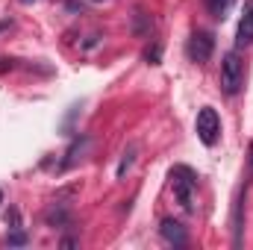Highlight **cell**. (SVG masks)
Returning <instances> with one entry per match:
<instances>
[{
	"instance_id": "12",
	"label": "cell",
	"mask_w": 253,
	"mask_h": 250,
	"mask_svg": "<svg viewBox=\"0 0 253 250\" xmlns=\"http://www.w3.org/2000/svg\"><path fill=\"white\" fill-rule=\"evenodd\" d=\"M251 165H253V147H251Z\"/></svg>"
},
{
	"instance_id": "13",
	"label": "cell",
	"mask_w": 253,
	"mask_h": 250,
	"mask_svg": "<svg viewBox=\"0 0 253 250\" xmlns=\"http://www.w3.org/2000/svg\"><path fill=\"white\" fill-rule=\"evenodd\" d=\"M0 203H3V191H0Z\"/></svg>"
},
{
	"instance_id": "1",
	"label": "cell",
	"mask_w": 253,
	"mask_h": 250,
	"mask_svg": "<svg viewBox=\"0 0 253 250\" xmlns=\"http://www.w3.org/2000/svg\"><path fill=\"white\" fill-rule=\"evenodd\" d=\"M171 186H174V194H177L180 206H183L186 212H191V209H194V188H197L194 171L186 168V165H177V168L171 171Z\"/></svg>"
},
{
	"instance_id": "5",
	"label": "cell",
	"mask_w": 253,
	"mask_h": 250,
	"mask_svg": "<svg viewBox=\"0 0 253 250\" xmlns=\"http://www.w3.org/2000/svg\"><path fill=\"white\" fill-rule=\"evenodd\" d=\"M159 233H162V239H165L168 245H174V248H186V245H189L186 227H183L180 221H174V218H165L162 227H159Z\"/></svg>"
},
{
	"instance_id": "14",
	"label": "cell",
	"mask_w": 253,
	"mask_h": 250,
	"mask_svg": "<svg viewBox=\"0 0 253 250\" xmlns=\"http://www.w3.org/2000/svg\"><path fill=\"white\" fill-rule=\"evenodd\" d=\"M24 3H30V0H24Z\"/></svg>"
},
{
	"instance_id": "7",
	"label": "cell",
	"mask_w": 253,
	"mask_h": 250,
	"mask_svg": "<svg viewBox=\"0 0 253 250\" xmlns=\"http://www.w3.org/2000/svg\"><path fill=\"white\" fill-rule=\"evenodd\" d=\"M245 194H239L236 200V209H233V245L239 248L242 245V230H245Z\"/></svg>"
},
{
	"instance_id": "3",
	"label": "cell",
	"mask_w": 253,
	"mask_h": 250,
	"mask_svg": "<svg viewBox=\"0 0 253 250\" xmlns=\"http://www.w3.org/2000/svg\"><path fill=\"white\" fill-rule=\"evenodd\" d=\"M194 129H197V138H200L206 147H212V144L221 138V118H218V112H215L212 106H203V109L197 112Z\"/></svg>"
},
{
	"instance_id": "4",
	"label": "cell",
	"mask_w": 253,
	"mask_h": 250,
	"mask_svg": "<svg viewBox=\"0 0 253 250\" xmlns=\"http://www.w3.org/2000/svg\"><path fill=\"white\" fill-rule=\"evenodd\" d=\"M189 59L197 65L209 62V56H212V50H215V39H212V33H203V30H197V33H191L189 39Z\"/></svg>"
},
{
	"instance_id": "6",
	"label": "cell",
	"mask_w": 253,
	"mask_h": 250,
	"mask_svg": "<svg viewBox=\"0 0 253 250\" xmlns=\"http://www.w3.org/2000/svg\"><path fill=\"white\" fill-rule=\"evenodd\" d=\"M236 44L245 47V44H253V0L245 6V15L239 21V30H236Z\"/></svg>"
},
{
	"instance_id": "8",
	"label": "cell",
	"mask_w": 253,
	"mask_h": 250,
	"mask_svg": "<svg viewBox=\"0 0 253 250\" xmlns=\"http://www.w3.org/2000/svg\"><path fill=\"white\" fill-rule=\"evenodd\" d=\"M135 153H138V144H129V147L124 150V156H121V162H118V171H115V177H118V180H124L126 171L132 168V162H135Z\"/></svg>"
},
{
	"instance_id": "9",
	"label": "cell",
	"mask_w": 253,
	"mask_h": 250,
	"mask_svg": "<svg viewBox=\"0 0 253 250\" xmlns=\"http://www.w3.org/2000/svg\"><path fill=\"white\" fill-rule=\"evenodd\" d=\"M233 3L236 0H206V9H209L212 18H227V12L233 9Z\"/></svg>"
},
{
	"instance_id": "2",
	"label": "cell",
	"mask_w": 253,
	"mask_h": 250,
	"mask_svg": "<svg viewBox=\"0 0 253 250\" xmlns=\"http://www.w3.org/2000/svg\"><path fill=\"white\" fill-rule=\"evenodd\" d=\"M242 83H245V65L239 59V53L233 50L221 59V91L227 97H233V94H239Z\"/></svg>"
},
{
	"instance_id": "10",
	"label": "cell",
	"mask_w": 253,
	"mask_h": 250,
	"mask_svg": "<svg viewBox=\"0 0 253 250\" xmlns=\"http://www.w3.org/2000/svg\"><path fill=\"white\" fill-rule=\"evenodd\" d=\"M6 242H9V245H15V248H21V245H27V236H24V233H21V230L15 227V230H12V233L6 236Z\"/></svg>"
},
{
	"instance_id": "11",
	"label": "cell",
	"mask_w": 253,
	"mask_h": 250,
	"mask_svg": "<svg viewBox=\"0 0 253 250\" xmlns=\"http://www.w3.org/2000/svg\"><path fill=\"white\" fill-rule=\"evenodd\" d=\"M144 59L150 65H159V59H162V47L159 44H153V47H147V53H144Z\"/></svg>"
}]
</instances>
